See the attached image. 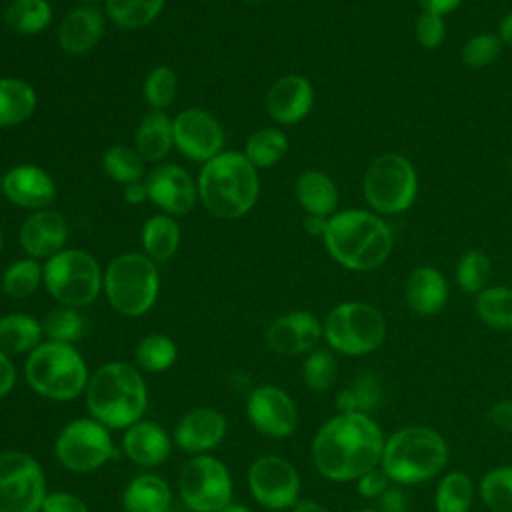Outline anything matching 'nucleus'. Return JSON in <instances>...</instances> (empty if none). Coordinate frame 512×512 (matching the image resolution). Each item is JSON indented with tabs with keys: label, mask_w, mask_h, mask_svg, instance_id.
<instances>
[{
	"label": "nucleus",
	"mask_w": 512,
	"mask_h": 512,
	"mask_svg": "<svg viewBox=\"0 0 512 512\" xmlns=\"http://www.w3.org/2000/svg\"><path fill=\"white\" fill-rule=\"evenodd\" d=\"M384 442V434L372 416L336 414L314 434L312 460L328 480H358L380 466Z\"/></svg>",
	"instance_id": "1"
},
{
	"label": "nucleus",
	"mask_w": 512,
	"mask_h": 512,
	"mask_svg": "<svg viewBox=\"0 0 512 512\" xmlns=\"http://www.w3.org/2000/svg\"><path fill=\"white\" fill-rule=\"evenodd\" d=\"M322 240L328 254L352 272L376 270L388 260L394 246L390 226L378 214L362 208L332 214Z\"/></svg>",
	"instance_id": "2"
},
{
	"label": "nucleus",
	"mask_w": 512,
	"mask_h": 512,
	"mask_svg": "<svg viewBox=\"0 0 512 512\" xmlns=\"http://www.w3.org/2000/svg\"><path fill=\"white\" fill-rule=\"evenodd\" d=\"M84 400L90 416L110 430H126L142 420L148 388L138 368L126 362H106L86 384Z\"/></svg>",
	"instance_id": "3"
},
{
	"label": "nucleus",
	"mask_w": 512,
	"mask_h": 512,
	"mask_svg": "<svg viewBox=\"0 0 512 512\" xmlns=\"http://www.w3.org/2000/svg\"><path fill=\"white\" fill-rule=\"evenodd\" d=\"M198 198L206 210L222 220L248 214L260 194L258 170L244 152H220L198 174Z\"/></svg>",
	"instance_id": "4"
},
{
	"label": "nucleus",
	"mask_w": 512,
	"mask_h": 512,
	"mask_svg": "<svg viewBox=\"0 0 512 512\" xmlns=\"http://www.w3.org/2000/svg\"><path fill=\"white\" fill-rule=\"evenodd\" d=\"M448 462V444L428 426H406L384 442L380 466L398 484H418L436 476Z\"/></svg>",
	"instance_id": "5"
},
{
	"label": "nucleus",
	"mask_w": 512,
	"mask_h": 512,
	"mask_svg": "<svg viewBox=\"0 0 512 512\" xmlns=\"http://www.w3.org/2000/svg\"><path fill=\"white\" fill-rule=\"evenodd\" d=\"M28 386L42 398L68 402L84 394L88 368L82 354L72 344L46 340L38 344L24 364Z\"/></svg>",
	"instance_id": "6"
},
{
	"label": "nucleus",
	"mask_w": 512,
	"mask_h": 512,
	"mask_svg": "<svg viewBox=\"0 0 512 512\" xmlns=\"http://www.w3.org/2000/svg\"><path fill=\"white\" fill-rule=\"evenodd\" d=\"M102 288L116 312L134 318L146 314L156 304L160 274L152 258L128 252L108 262Z\"/></svg>",
	"instance_id": "7"
},
{
	"label": "nucleus",
	"mask_w": 512,
	"mask_h": 512,
	"mask_svg": "<svg viewBox=\"0 0 512 512\" xmlns=\"http://www.w3.org/2000/svg\"><path fill=\"white\" fill-rule=\"evenodd\" d=\"M362 194L380 216L406 212L418 196V174L414 164L396 152L376 156L364 172Z\"/></svg>",
	"instance_id": "8"
},
{
	"label": "nucleus",
	"mask_w": 512,
	"mask_h": 512,
	"mask_svg": "<svg viewBox=\"0 0 512 512\" xmlns=\"http://www.w3.org/2000/svg\"><path fill=\"white\" fill-rule=\"evenodd\" d=\"M42 282L62 306L84 308L98 298L104 274L92 254L80 248H64L42 266Z\"/></svg>",
	"instance_id": "9"
},
{
	"label": "nucleus",
	"mask_w": 512,
	"mask_h": 512,
	"mask_svg": "<svg viewBox=\"0 0 512 512\" xmlns=\"http://www.w3.org/2000/svg\"><path fill=\"white\" fill-rule=\"evenodd\" d=\"M322 330L332 352L364 356L382 346L386 338V320L376 306L352 300L334 306L328 312Z\"/></svg>",
	"instance_id": "10"
},
{
	"label": "nucleus",
	"mask_w": 512,
	"mask_h": 512,
	"mask_svg": "<svg viewBox=\"0 0 512 512\" xmlns=\"http://www.w3.org/2000/svg\"><path fill=\"white\" fill-rule=\"evenodd\" d=\"M54 456L66 470L86 474L108 464L118 452L110 428L90 416L76 418L58 432Z\"/></svg>",
	"instance_id": "11"
},
{
	"label": "nucleus",
	"mask_w": 512,
	"mask_h": 512,
	"mask_svg": "<svg viewBox=\"0 0 512 512\" xmlns=\"http://www.w3.org/2000/svg\"><path fill=\"white\" fill-rule=\"evenodd\" d=\"M178 494L196 512H220L232 502L230 470L216 456H192L178 474Z\"/></svg>",
	"instance_id": "12"
},
{
	"label": "nucleus",
	"mask_w": 512,
	"mask_h": 512,
	"mask_svg": "<svg viewBox=\"0 0 512 512\" xmlns=\"http://www.w3.org/2000/svg\"><path fill=\"white\" fill-rule=\"evenodd\" d=\"M46 494L44 470L34 456L0 452V512H40Z\"/></svg>",
	"instance_id": "13"
},
{
	"label": "nucleus",
	"mask_w": 512,
	"mask_h": 512,
	"mask_svg": "<svg viewBox=\"0 0 512 512\" xmlns=\"http://www.w3.org/2000/svg\"><path fill=\"white\" fill-rule=\"evenodd\" d=\"M248 488L262 508L286 510L300 500V474L290 460L264 454L248 468Z\"/></svg>",
	"instance_id": "14"
},
{
	"label": "nucleus",
	"mask_w": 512,
	"mask_h": 512,
	"mask_svg": "<svg viewBox=\"0 0 512 512\" xmlns=\"http://www.w3.org/2000/svg\"><path fill=\"white\" fill-rule=\"evenodd\" d=\"M174 146L182 156L206 164L222 152L224 128L218 118L200 108H186L172 118Z\"/></svg>",
	"instance_id": "15"
},
{
	"label": "nucleus",
	"mask_w": 512,
	"mask_h": 512,
	"mask_svg": "<svg viewBox=\"0 0 512 512\" xmlns=\"http://www.w3.org/2000/svg\"><path fill=\"white\" fill-rule=\"evenodd\" d=\"M246 416L268 438H288L298 426V408L292 396L274 384L256 386L248 394Z\"/></svg>",
	"instance_id": "16"
},
{
	"label": "nucleus",
	"mask_w": 512,
	"mask_h": 512,
	"mask_svg": "<svg viewBox=\"0 0 512 512\" xmlns=\"http://www.w3.org/2000/svg\"><path fill=\"white\" fill-rule=\"evenodd\" d=\"M148 200L164 214L184 216L198 202V184L178 164H158L146 178Z\"/></svg>",
	"instance_id": "17"
},
{
	"label": "nucleus",
	"mask_w": 512,
	"mask_h": 512,
	"mask_svg": "<svg viewBox=\"0 0 512 512\" xmlns=\"http://www.w3.org/2000/svg\"><path fill=\"white\" fill-rule=\"evenodd\" d=\"M0 190L8 202L26 210H44L56 198L54 178L36 164H16L0 178Z\"/></svg>",
	"instance_id": "18"
},
{
	"label": "nucleus",
	"mask_w": 512,
	"mask_h": 512,
	"mask_svg": "<svg viewBox=\"0 0 512 512\" xmlns=\"http://www.w3.org/2000/svg\"><path fill=\"white\" fill-rule=\"evenodd\" d=\"M320 338H324L322 324L312 312L306 310L282 314L274 318L266 330V344L284 356L312 352Z\"/></svg>",
	"instance_id": "19"
},
{
	"label": "nucleus",
	"mask_w": 512,
	"mask_h": 512,
	"mask_svg": "<svg viewBox=\"0 0 512 512\" xmlns=\"http://www.w3.org/2000/svg\"><path fill=\"white\" fill-rule=\"evenodd\" d=\"M18 242L28 258L48 260L64 250L68 242V222L56 210H36L20 226Z\"/></svg>",
	"instance_id": "20"
},
{
	"label": "nucleus",
	"mask_w": 512,
	"mask_h": 512,
	"mask_svg": "<svg viewBox=\"0 0 512 512\" xmlns=\"http://www.w3.org/2000/svg\"><path fill=\"white\" fill-rule=\"evenodd\" d=\"M226 416L216 408H194L186 412L174 428V444L198 456L214 450L226 436Z\"/></svg>",
	"instance_id": "21"
},
{
	"label": "nucleus",
	"mask_w": 512,
	"mask_h": 512,
	"mask_svg": "<svg viewBox=\"0 0 512 512\" xmlns=\"http://www.w3.org/2000/svg\"><path fill=\"white\" fill-rule=\"evenodd\" d=\"M314 104V88L308 78L300 74H286L278 78L266 94V110L278 124L290 126L304 120Z\"/></svg>",
	"instance_id": "22"
},
{
	"label": "nucleus",
	"mask_w": 512,
	"mask_h": 512,
	"mask_svg": "<svg viewBox=\"0 0 512 512\" xmlns=\"http://www.w3.org/2000/svg\"><path fill=\"white\" fill-rule=\"evenodd\" d=\"M170 450L172 440L168 432L152 420H138L122 434V452L142 468L160 466L170 456Z\"/></svg>",
	"instance_id": "23"
},
{
	"label": "nucleus",
	"mask_w": 512,
	"mask_h": 512,
	"mask_svg": "<svg viewBox=\"0 0 512 512\" xmlns=\"http://www.w3.org/2000/svg\"><path fill=\"white\" fill-rule=\"evenodd\" d=\"M104 34V14L98 6H78L58 24V44L64 52L80 56L92 50Z\"/></svg>",
	"instance_id": "24"
},
{
	"label": "nucleus",
	"mask_w": 512,
	"mask_h": 512,
	"mask_svg": "<svg viewBox=\"0 0 512 512\" xmlns=\"http://www.w3.org/2000/svg\"><path fill=\"white\" fill-rule=\"evenodd\" d=\"M408 308L418 316H434L448 302V282L444 274L432 266L414 268L404 284Z\"/></svg>",
	"instance_id": "25"
},
{
	"label": "nucleus",
	"mask_w": 512,
	"mask_h": 512,
	"mask_svg": "<svg viewBox=\"0 0 512 512\" xmlns=\"http://www.w3.org/2000/svg\"><path fill=\"white\" fill-rule=\"evenodd\" d=\"M122 506L126 512H166L172 506V490L162 476L144 472L126 484Z\"/></svg>",
	"instance_id": "26"
},
{
	"label": "nucleus",
	"mask_w": 512,
	"mask_h": 512,
	"mask_svg": "<svg viewBox=\"0 0 512 512\" xmlns=\"http://www.w3.org/2000/svg\"><path fill=\"white\" fill-rule=\"evenodd\" d=\"M134 144L144 162H162L174 146L172 118L164 110H150L144 114L136 128Z\"/></svg>",
	"instance_id": "27"
},
{
	"label": "nucleus",
	"mask_w": 512,
	"mask_h": 512,
	"mask_svg": "<svg viewBox=\"0 0 512 512\" xmlns=\"http://www.w3.org/2000/svg\"><path fill=\"white\" fill-rule=\"evenodd\" d=\"M296 200L306 214L330 218L338 206L336 182L320 170H306L296 182Z\"/></svg>",
	"instance_id": "28"
},
{
	"label": "nucleus",
	"mask_w": 512,
	"mask_h": 512,
	"mask_svg": "<svg viewBox=\"0 0 512 512\" xmlns=\"http://www.w3.org/2000/svg\"><path fill=\"white\" fill-rule=\"evenodd\" d=\"M36 90L22 78H0V128L18 126L36 110Z\"/></svg>",
	"instance_id": "29"
},
{
	"label": "nucleus",
	"mask_w": 512,
	"mask_h": 512,
	"mask_svg": "<svg viewBox=\"0 0 512 512\" xmlns=\"http://www.w3.org/2000/svg\"><path fill=\"white\" fill-rule=\"evenodd\" d=\"M382 404V380L374 372L358 374L336 396L338 414H366L370 416Z\"/></svg>",
	"instance_id": "30"
},
{
	"label": "nucleus",
	"mask_w": 512,
	"mask_h": 512,
	"mask_svg": "<svg viewBox=\"0 0 512 512\" xmlns=\"http://www.w3.org/2000/svg\"><path fill=\"white\" fill-rule=\"evenodd\" d=\"M42 324L24 312H12L0 318V350L6 354H30L42 344Z\"/></svg>",
	"instance_id": "31"
},
{
	"label": "nucleus",
	"mask_w": 512,
	"mask_h": 512,
	"mask_svg": "<svg viewBox=\"0 0 512 512\" xmlns=\"http://www.w3.org/2000/svg\"><path fill=\"white\" fill-rule=\"evenodd\" d=\"M180 246V226L170 214L150 216L142 226V248L154 262H164Z\"/></svg>",
	"instance_id": "32"
},
{
	"label": "nucleus",
	"mask_w": 512,
	"mask_h": 512,
	"mask_svg": "<svg viewBox=\"0 0 512 512\" xmlns=\"http://www.w3.org/2000/svg\"><path fill=\"white\" fill-rule=\"evenodd\" d=\"M52 6L48 0H10L4 8V24L22 36H32L52 24Z\"/></svg>",
	"instance_id": "33"
},
{
	"label": "nucleus",
	"mask_w": 512,
	"mask_h": 512,
	"mask_svg": "<svg viewBox=\"0 0 512 512\" xmlns=\"http://www.w3.org/2000/svg\"><path fill=\"white\" fill-rule=\"evenodd\" d=\"M288 152V138L280 128H260L252 132L244 144V156L250 164L260 168H270L278 164Z\"/></svg>",
	"instance_id": "34"
},
{
	"label": "nucleus",
	"mask_w": 512,
	"mask_h": 512,
	"mask_svg": "<svg viewBox=\"0 0 512 512\" xmlns=\"http://www.w3.org/2000/svg\"><path fill=\"white\" fill-rule=\"evenodd\" d=\"M474 310L478 318L494 330H512V288L490 286L476 294Z\"/></svg>",
	"instance_id": "35"
},
{
	"label": "nucleus",
	"mask_w": 512,
	"mask_h": 512,
	"mask_svg": "<svg viewBox=\"0 0 512 512\" xmlns=\"http://www.w3.org/2000/svg\"><path fill=\"white\" fill-rule=\"evenodd\" d=\"M166 0H106V16L124 30H138L152 24Z\"/></svg>",
	"instance_id": "36"
},
{
	"label": "nucleus",
	"mask_w": 512,
	"mask_h": 512,
	"mask_svg": "<svg viewBox=\"0 0 512 512\" xmlns=\"http://www.w3.org/2000/svg\"><path fill=\"white\" fill-rule=\"evenodd\" d=\"M134 356H136V364L142 370L160 374V372H166L176 362L178 348L170 336L152 332L138 342Z\"/></svg>",
	"instance_id": "37"
},
{
	"label": "nucleus",
	"mask_w": 512,
	"mask_h": 512,
	"mask_svg": "<svg viewBox=\"0 0 512 512\" xmlns=\"http://www.w3.org/2000/svg\"><path fill=\"white\" fill-rule=\"evenodd\" d=\"M474 500V484L464 472H448L436 488V512H468Z\"/></svg>",
	"instance_id": "38"
},
{
	"label": "nucleus",
	"mask_w": 512,
	"mask_h": 512,
	"mask_svg": "<svg viewBox=\"0 0 512 512\" xmlns=\"http://www.w3.org/2000/svg\"><path fill=\"white\" fill-rule=\"evenodd\" d=\"M104 172L118 184H132L144 178V158L136 152V148L114 144L102 154Z\"/></svg>",
	"instance_id": "39"
},
{
	"label": "nucleus",
	"mask_w": 512,
	"mask_h": 512,
	"mask_svg": "<svg viewBox=\"0 0 512 512\" xmlns=\"http://www.w3.org/2000/svg\"><path fill=\"white\" fill-rule=\"evenodd\" d=\"M42 282V266L34 258L12 262L2 274V292L14 300L32 296Z\"/></svg>",
	"instance_id": "40"
},
{
	"label": "nucleus",
	"mask_w": 512,
	"mask_h": 512,
	"mask_svg": "<svg viewBox=\"0 0 512 512\" xmlns=\"http://www.w3.org/2000/svg\"><path fill=\"white\" fill-rule=\"evenodd\" d=\"M42 330L48 340L74 346V342H78L84 336L86 322H84V316L78 312V308L60 306L50 310L44 316Z\"/></svg>",
	"instance_id": "41"
},
{
	"label": "nucleus",
	"mask_w": 512,
	"mask_h": 512,
	"mask_svg": "<svg viewBox=\"0 0 512 512\" xmlns=\"http://www.w3.org/2000/svg\"><path fill=\"white\" fill-rule=\"evenodd\" d=\"M338 376V362L330 348H314L302 364V380L310 390L324 392L332 388Z\"/></svg>",
	"instance_id": "42"
},
{
	"label": "nucleus",
	"mask_w": 512,
	"mask_h": 512,
	"mask_svg": "<svg viewBox=\"0 0 512 512\" xmlns=\"http://www.w3.org/2000/svg\"><path fill=\"white\" fill-rule=\"evenodd\" d=\"M492 274V262L482 250H468L456 264L458 288L466 294H478L486 288Z\"/></svg>",
	"instance_id": "43"
},
{
	"label": "nucleus",
	"mask_w": 512,
	"mask_h": 512,
	"mask_svg": "<svg viewBox=\"0 0 512 512\" xmlns=\"http://www.w3.org/2000/svg\"><path fill=\"white\" fill-rule=\"evenodd\" d=\"M480 496L492 512H512V466L486 472L480 482Z\"/></svg>",
	"instance_id": "44"
},
{
	"label": "nucleus",
	"mask_w": 512,
	"mask_h": 512,
	"mask_svg": "<svg viewBox=\"0 0 512 512\" xmlns=\"http://www.w3.org/2000/svg\"><path fill=\"white\" fill-rule=\"evenodd\" d=\"M144 100L150 110H164L174 102L178 90V78L170 66H156L144 80Z\"/></svg>",
	"instance_id": "45"
},
{
	"label": "nucleus",
	"mask_w": 512,
	"mask_h": 512,
	"mask_svg": "<svg viewBox=\"0 0 512 512\" xmlns=\"http://www.w3.org/2000/svg\"><path fill=\"white\" fill-rule=\"evenodd\" d=\"M502 46L504 44L496 34L480 32V34H474L468 38L460 56L468 68H484L500 56Z\"/></svg>",
	"instance_id": "46"
},
{
	"label": "nucleus",
	"mask_w": 512,
	"mask_h": 512,
	"mask_svg": "<svg viewBox=\"0 0 512 512\" xmlns=\"http://www.w3.org/2000/svg\"><path fill=\"white\" fill-rule=\"evenodd\" d=\"M416 40L424 46V48H438L444 38H446V22L444 16L432 14V12H420V16L416 18Z\"/></svg>",
	"instance_id": "47"
},
{
	"label": "nucleus",
	"mask_w": 512,
	"mask_h": 512,
	"mask_svg": "<svg viewBox=\"0 0 512 512\" xmlns=\"http://www.w3.org/2000/svg\"><path fill=\"white\" fill-rule=\"evenodd\" d=\"M40 512H90L88 504L74 492L68 490H54L48 492Z\"/></svg>",
	"instance_id": "48"
},
{
	"label": "nucleus",
	"mask_w": 512,
	"mask_h": 512,
	"mask_svg": "<svg viewBox=\"0 0 512 512\" xmlns=\"http://www.w3.org/2000/svg\"><path fill=\"white\" fill-rule=\"evenodd\" d=\"M388 480L390 478L382 470V466H376L358 478L356 488H358L360 496H364V498H378L388 488Z\"/></svg>",
	"instance_id": "49"
},
{
	"label": "nucleus",
	"mask_w": 512,
	"mask_h": 512,
	"mask_svg": "<svg viewBox=\"0 0 512 512\" xmlns=\"http://www.w3.org/2000/svg\"><path fill=\"white\" fill-rule=\"evenodd\" d=\"M376 512H410V504L402 488H386L376 498Z\"/></svg>",
	"instance_id": "50"
},
{
	"label": "nucleus",
	"mask_w": 512,
	"mask_h": 512,
	"mask_svg": "<svg viewBox=\"0 0 512 512\" xmlns=\"http://www.w3.org/2000/svg\"><path fill=\"white\" fill-rule=\"evenodd\" d=\"M490 422L504 430V432H512V400H500L496 402L490 412H488Z\"/></svg>",
	"instance_id": "51"
},
{
	"label": "nucleus",
	"mask_w": 512,
	"mask_h": 512,
	"mask_svg": "<svg viewBox=\"0 0 512 512\" xmlns=\"http://www.w3.org/2000/svg\"><path fill=\"white\" fill-rule=\"evenodd\" d=\"M16 386V368L10 354L0 350V398L8 396Z\"/></svg>",
	"instance_id": "52"
},
{
	"label": "nucleus",
	"mask_w": 512,
	"mask_h": 512,
	"mask_svg": "<svg viewBox=\"0 0 512 512\" xmlns=\"http://www.w3.org/2000/svg\"><path fill=\"white\" fill-rule=\"evenodd\" d=\"M416 2L420 4L422 12H432L438 16L452 14L462 4V0H416Z\"/></svg>",
	"instance_id": "53"
},
{
	"label": "nucleus",
	"mask_w": 512,
	"mask_h": 512,
	"mask_svg": "<svg viewBox=\"0 0 512 512\" xmlns=\"http://www.w3.org/2000/svg\"><path fill=\"white\" fill-rule=\"evenodd\" d=\"M124 200L128 204H142L144 200H148V188H146V180H138L132 184L124 186Z\"/></svg>",
	"instance_id": "54"
},
{
	"label": "nucleus",
	"mask_w": 512,
	"mask_h": 512,
	"mask_svg": "<svg viewBox=\"0 0 512 512\" xmlns=\"http://www.w3.org/2000/svg\"><path fill=\"white\" fill-rule=\"evenodd\" d=\"M302 226H304V230L310 234V236H324V232H326V228H328V218H324V216H306L304 218V222H302Z\"/></svg>",
	"instance_id": "55"
},
{
	"label": "nucleus",
	"mask_w": 512,
	"mask_h": 512,
	"mask_svg": "<svg viewBox=\"0 0 512 512\" xmlns=\"http://www.w3.org/2000/svg\"><path fill=\"white\" fill-rule=\"evenodd\" d=\"M498 38L502 40L504 46L512 48V12H508L502 22H500V28H498Z\"/></svg>",
	"instance_id": "56"
},
{
	"label": "nucleus",
	"mask_w": 512,
	"mask_h": 512,
	"mask_svg": "<svg viewBox=\"0 0 512 512\" xmlns=\"http://www.w3.org/2000/svg\"><path fill=\"white\" fill-rule=\"evenodd\" d=\"M292 512H328V508L316 500H298L292 506Z\"/></svg>",
	"instance_id": "57"
},
{
	"label": "nucleus",
	"mask_w": 512,
	"mask_h": 512,
	"mask_svg": "<svg viewBox=\"0 0 512 512\" xmlns=\"http://www.w3.org/2000/svg\"><path fill=\"white\" fill-rule=\"evenodd\" d=\"M220 512H252L250 508H246L244 504H236V502H230V504H226Z\"/></svg>",
	"instance_id": "58"
},
{
	"label": "nucleus",
	"mask_w": 512,
	"mask_h": 512,
	"mask_svg": "<svg viewBox=\"0 0 512 512\" xmlns=\"http://www.w3.org/2000/svg\"><path fill=\"white\" fill-rule=\"evenodd\" d=\"M166 512H196V510L188 508L184 502H180V504H174V502H172V506H170Z\"/></svg>",
	"instance_id": "59"
},
{
	"label": "nucleus",
	"mask_w": 512,
	"mask_h": 512,
	"mask_svg": "<svg viewBox=\"0 0 512 512\" xmlns=\"http://www.w3.org/2000/svg\"><path fill=\"white\" fill-rule=\"evenodd\" d=\"M80 6H96L100 2H106V0H76Z\"/></svg>",
	"instance_id": "60"
},
{
	"label": "nucleus",
	"mask_w": 512,
	"mask_h": 512,
	"mask_svg": "<svg viewBox=\"0 0 512 512\" xmlns=\"http://www.w3.org/2000/svg\"><path fill=\"white\" fill-rule=\"evenodd\" d=\"M356 512H376L374 508H360V510H356Z\"/></svg>",
	"instance_id": "61"
},
{
	"label": "nucleus",
	"mask_w": 512,
	"mask_h": 512,
	"mask_svg": "<svg viewBox=\"0 0 512 512\" xmlns=\"http://www.w3.org/2000/svg\"><path fill=\"white\" fill-rule=\"evenodd\" d=\"M2 244H4V238H2V230H0V252H2Z\"/></svg>",
	"instance_id": "62"
}]
</instances>
